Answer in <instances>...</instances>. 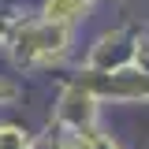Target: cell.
<instances>
[{
	"mask_svg": "<svg viewBox=\"0 0 149 149\" xmlns=\"http://www.w3.org/2000/svg\"><path fill=\"white\" fill-rule=\"evenodd\" d=\"M86 8V0H49V22H67Z\"/></svg>",
	"mask_w": 149,
	"mask_h": 149,
	"instance_id": "6da1fadb",
	"label": "cell"
},
{
	"mask_svg": "<svg viewBox=\"0 0 149 149\" xmlns=\"http://www.w3.org/2000/svg\"><path fill=\"white\" fill-rule=\"evenodd\" d=\"M15 146H19L15 130H4V134H0V149H15Z\"/></svg>",
	"mask_w": 149,
	"mask_h": 149,
	"instance_id": "7a4b0ae2",
	"label": "cell"
}]
</instances>
